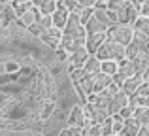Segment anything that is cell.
<instances>
[{
	"label": "cell",
	"instance_id": "obj_1",
	"mask_svg": "<svg viewBox=\"0 0 149 136\" xmlns=\"http://www.w3.org/2000/svg\"><path fill=\"white\" fill-rule=\"evenodd\" d=\"M68 59L17 21L0 27V136H58L68 127L81 106Z\"/></svg>",
	"mask_w": 149,
	"mask_h": 136
},
{
	"label": "cell",
	"instance_id": "obj_2",
	"mask_svg": "<svg viewBox=\"0 0 149 136\" xmlns=\"http://www.w3.org/2000/svg\"><path fill=\"white\" fill-rule=\"evenodd\" d=\"M95 57L100 61V63H104V61H123L125 59V47L119 44H115L113 40H108L106 38L104 42L100 44V47L96 49Z\"/></svg>",
	"mask_w": 149,
	"mask_h": 136
},
{
	"label": "cell",
	"instance_id": "obj_3",
	"mask_svg": "<svg viewBox=\"0 0 149 136\" xmlns=\"http://www.w3.org/2000/svg\"><path fill=\"white\" fill-rule=\"evenodd\" d=\"M64 36H70L74 42H76V47H79V45H85V38H87V30H85V27L79 23V19H77V15H68V21H66L64 25Z\"/></svg>",
	"mask_w": 149,
	"mask_h": 136
},
{
	"label": "cell",
	"instance_id": "obj_4",
	"mask_svg": "<svg viewBox=\"0 0 149 136\" xmlns=\"http://www.w3.org/2000/svg\"><path fill=\"white\" fill-rule=\"evenodd\" d=\"M132 38H134V30H132V27L127 25H115L108 30V40H113L115 44L123 45V47L130 44Z\"/></svg>",
	"mask_w": 149,
	"mask_h": 136
},
{
	"label": "cell",
	"instance_id": "obj_5",
	"mask_svg": "<svg viewBox=\"0 0 149 136\" xmlns=\"http://www.w3.org/2000/svg\"><path fill=\"white\" fill-rule=\"evenodd\" d=\"M117 91H121V89L117 87L115 83H111V85H108L104 91H100L98 95H91V98H89V102H87V104H93V106L102 108V110H108L109 100L113 98V95H115Z\"/></svg>",
	"mask_w": 149,
	"mask_h": 136
},
{
	"label": "cell",
	"instance_id": "obj_6",
	"mask_svg": "<svg viewBox=\"0 0 149 136\" xmlns=\"http://www.w3.org/2000/svg\"><path fill=\"white\" fill-rule=\"evenodd\" d=\"M140 15V10L136 6H132L130 2H127L119 11H117V25H127V27H132V23H136Z\"/></svg>",
	"mask_w": 149,
	"mask_h": 136
},
{
	"label": "cell",
	"instance_id": "obj_7",
	"mask_svg": "<svg viewBox=\"0 0 149 136\" xmlns=\"http://www.w3.org/2000/svg\"><path fill=\"white\" fill-rule=\"evenodd\" d=\"M93 17H95L100 25H104L106 29H111V27L117 25V13L115 11H109L108 8H95V10H93Z\"/></svg>",
	"mask_w": 149,
	"mask_h": 136
},
{
	"label": "cell",
	"instance_id": "obj_8",
	"mask_svg": "<svg viewBox=\"0 0 149 136\" xmlns=\"http://www.w3.org/2000/svg\"><path fill=\"white\" fill-rule=\"evenodd\" d=\"M38 38H40V40L44 42L47 47H51V49H55V51H57V49H58V44H61V38H62V32L58 29H55V27H51V29L42 30V32L38 34Z\"/></svg>",
	"mask_w": 149,
	"mask_h": 136
},
{
	"label": "cell",
	"instance_id": "obj_9",
	"mask_svg": "<svg viewBox=\"0 0 149 136\" xmlns=\"http://www.w3.org/2000/svg\"><path fill=\"white\" fill-rule=\"evenodd\" d=\"M87 59H89V53H87V49H85V45L76 47L72 53H70V59H68L70 70H81Z\"/></svg>",
	"mask_w": 149,
	"mask_h": 136
},
{
	"label": "cell",
	"instance_id": "obj_10",
	"mask_svg": "<svg viewBox=\"0 0 149 136\" xmlns=\"http://www.w3.org/2000/svg\"><path fill=\"white\" fill-rule=\"evenodd\" d=\"M125 106H128V96L125 95L123 91H117L115 95H113V98L109 100V106H108V115L109 117H113V115H117L121 110H123Z\"/></svg>",
	"mask_w": 149,
	"mask_h": 136
},
{
	"label": "cell",
	"instance_id": "obj_11",
	"mask_svg": "<svg viewBox=\"0 0 149 136\" xmlns=\"http://www.w3.org/2000/svg\"><path fill=\"white\" fill-rule=\"evenodd\" d=\"M83 112H85L87 117H91L93 121H95V125H100V123H104L106 119H109L108 110L96 108V106H93V104H87V108H83Z\"/></svg>",
	"mask_w": 149,
	"mask_h": 136
},
{
	"label": "cell",
	"instance_id": "obj_12",
	"mask_svg": "<svg viewBox=\"0 0 149 136\" xmlns=\"http://www.w3.org/2000/svg\"><path fill=\"white\" fill-rule=\"evenodd\" d=\"M106 40V32H96V34H87V38H85V49H87V53H93L95 55L96 49L100 47V44Z\"/></svg>",
	"mask_w": 149,
	"mask_h": 136
},
{
	"label": "cell",
	"instance_id": "obj_13",
	"mask_svg": "<svg viewBox=\"0 0 149 136\" xmlns=\"http://www.w3.org/2000/svg\"><path fill=\"white\" fill-rule=\"evenodd\" d=\"M142 83H143V77L136 74L134 77H130V80H127V81H125L123 85H121V87H123L121 91H123V93H125L127 96H130V95H136V91H138V87H140Z\"/></svg>",
	"mask_w": 149,
	"mask_h": 136
},
{
	"label": "cell",
	"instance_id": "obj_14",
	"mask_svg": "<svg viewBox=\"0 0 149 136\" xmlns=\"http://www.w3.org/2000/svg\"><path fill=\"white\" fill-rule=\"evenodd\" d=\"M83 121H85V112L81 106H76L68 115V127H77L81 129L83 127Z\"/></svg>",
	"mask_w": 149,
	"mask_h": 136
},
{
	"label": "cell",
	"instance_id": "obj_15",
	"mask_svg": "<svg viewBox=\"0 0 149 136\" xmlns=\"http://www.w3.org/2000/svg\"><path fill=\"white\" fill-rule=\"evenodd\" d=\"M66 21H68V11H66L62 6L57 8V10H55V13L51 15V23H53V27L61 30V29H64Z\"/></svg>",
	"mask_w": 149,
	"mask_h": 136
},
{
	"label": "cell",
	"instance_id": "obj_16",
	"mask_svg": "<svg viewBox=\"0 0 149 136\" xmlns=\"http://www.w3.org/2000/svg\"><path fill=\"white\" fill-rule=\"evenodd\" d=\"M93 77H95V93H100V91H104L108 85H111L113 83V77L111 76H108V74H93Z\"/></svg>",
	"mask_w": 149,
	"mask_h": 136
},
{
	"label": "cell",
	"instance_id": "obj_17",
	"mask_svg": "<svg viewBox=\"0 0 149 136\" xmlns=\"http://www.w3.org/2000/svg\"><path fill=\"white\" fill-rule=\"evenodd\" d=\"M132 119H134L140 127H149V108L136 106L134 114H132Z\"/></svg>",
	"mask_w": 149,
	"mask_h": 136
},
{
	"label": "cell",
	"instance_id": "obj_18",
	"mask_svg": "<svg viewBox=\"0 0 149 136\" xmlns=\"http://www.w3.org/2000/svg\"><path fill=\"white\" fill-rule=\"evenodd\" d=\"M134 30L136 34H140L142 38H146V40L149 42V19L146 17H138L136 19V23H134Z\"/></svg>",
	"mask_w": 149,
	"mask_h": 136
},
{
	"label": "cell",
	"instance_id": "obj_19",
	"mask_svg": "<svg viewBox=\"0 0 149 136\" xmlns=\"http://www.w3.org/2000/svg\"><path fill=\"white\" fill-rule=\"evenodd\" d=\"M85 72V76H93V74H98L100 72V61L96 59L95 55L93 57H89L87 61H85V64H83V68H81Z\"/></svg>",
	"mask_w": 149,
	"mask_h": 136
},
{
	"label": "cell",
	"instance_id": "obj_20",
	"mask_svg": "<svg viewBox=\"0 0 149 136\" xmlns=\"http://www.w3.org/2000/svg\"><path fill=\"white\" fill-rule=\"evenodd\" d=\"M36 19H38V15H36V10H32V8H30V10H26L25 13H21L19 15V25L21 27H25V29H29L30 25H34V23H36Z\"/></svg>",
	"mask_w": 149,
	"mask_h": 136
},
{
	"label": "cell",
	"instance_id": "obj_21",
	"mask_svg": "<svg viewBox=\"0 0 149 136\" xmlns=\"http://www.w3.org/2000/svg\"><path fill=\"white\" fill-rule=\"evenodd\" d=\"M79 89L83 91V95L85 96H91V95H95V77L93 76H85L83 80L79 81Z\"/></svg>",
	"mask_w": 149,
	"mask_h": 136
},
{
	"label": "cell",
	"instance_id": "obj_22",
	"mask_svg": "<svg viewBox=\"0 0 149 136\" xmlns=\"http://www.w3.org/2000/svg\"><path fill=\"white\" fill-rule=\"evenodd\" d=\"M138 130H140V125L130 117V119H125V125H123L121 134H125V136H136V134H138Z\"/></svg>",
	"mask_w": 149,
	"mask_h": 136
},
{
	"label": "cell",
	"instance_id": "obj_23",
	"mask_svg": "<svg viewBox=\"0 0 149 136\" xmlns=\"http://www.w3.org/2000/svg\"><path fill=\"white\" fill-rule=\"evenodd\" d=\"M85 30H89L87 34H96V32H106L108 29H106L104 25H100V23L96 21L95 17H91V19L87 21V29H85Z\"/></svg>",
	"mask_w": 149,
	"mask_h": 136
},
{
	"label": "cell",
	"instance_id": "obj_24",
	"mask_svg": "<svg viewBox=\"0 0 149 136\" xmlns=\"http://www.w3.org/2000/svg\"><path fill=\"white\" fill-rule=\"evenodd\" d=\"M55 10H57V0H44L40 6V11L44 15H53Z\"/></svg>",
	"mask_w": 149,
	"mask_h": 136
},
{
	"label": "cell",
	"instance_id": "obj_25",
	"mask_svg": "<svg viewBox=\"0 0 149 136\" xmlns=\"http://www.w3.org/2000/svg\"><path fill=\"white\" fill-rule=\"evenodd\" d=\"M100 72L108 74V76H113V74L117 72V63H113V61H104V63H100Z\"/></svg>",
	"mask_w": 149,
	"mask_h": 136
},
{
	"label": "cell",
	"instance_id": "obj_26",
	"mask_svg": "<svg viewBox=\"0 0 149 136\" xmlns=\"http://www.w3.org/2000/svg\"><path fill=\"white\" fill-rule=\"evenodd\" d=\"M93 10H95V8H81V10H79V13H77V19H79L81 25H87V21L93 17Z\"/></svg>",
	"mask_w": 149,
	"mask_h": 136
},
{
	"label": "cell",
	"instance_id": "obj_27",
	"mask_svg": "<svg viewBox=\"0 0 149 136\" xmlns=\"http://www.w3.org/2000/svg\"><path fill=\"white\" fill-rule=\"evenodd\" d=\"M123 125H125V119H121L119 115H113L111 117V134H119L123 130Z\"/></svg>",
	"mask_w": 149,
	"mask_h": 136
},
{
	"label": "cell",
	"instance_id": "obj_28",
	"mask_svg": "<svg viewBox=\"0 0 149 136\" xmlns=\"http://www.w3.org/2000/svg\"><path fill=\"white\" fill-rule=\"evenodd\" d=\"M62 4H64V6H62V8H64V10L68 11V13H70V11H72L74 15H77V13H79V10H81V8L77 6V2H76V0H64V2H62Z\"/></svg>",
	"mask_w": 149,
	"mask_h": 136
},
{
	"label": "cell",
	"instance_id": "obj_29",
	"mask_svg": "<svg viewBox=\"0 0 149 136\" xmlns=\"http://www.w3.org/2000/svg\"><path fill=\"white\" fill-rule=\"evenodd\" d=\"M106 4H108V10L109 11H115V13H117V11L127 4V0H106Z\"/></svg>",
	"mask_w": 149,
	"mask_h": 136
},
{
	"label": "cell",
	"instance_id": "obj_30",
	"mask_svg": "<svg viewBox=\"0 0 149 136\" xmlns=\"http://www.w3.org/2000/svg\"><path fill=\"white\" fill-rule=\"evenodd\" d=\"M36 23L42 27V30H45V29H51V27H53V23H51V15H38Z\"/></svg>",
	"mask_w": 149,
	"mask_h": 136
},
{
	"label": "cell",
	"instance_id": "obj_31",
	"mask_svg": "<svg viewBox=\"0 0 149 136\" xmlns=\"http://www.w3.org/2000/svg\"><path fill=\"white\" fill-rule=\"evenodd\" d=\"M136 96H138V98H147L149 96V81H143V83L140 85L138 91H136Z\"/></svg>",
	"mask_w": 149,
	"mask_h": 136
},
{
	"label": "cell",
	"instance_id": "obj_32",
	"mask_svg": "<svg viewBox=\"0 0 149 136\" xmlns=\"http://www.w3.org/2000/svg\"><path fill=\"white\" fill-rule=\"evenodd\" d=\"M132 114H134V108H132V106H125L117 115H119L121 119H130V117H132Z\"/></svg>",
	"mask_w": 149,
	"mask_h": 136
},
{
	"label": "cell",
	"instance_id": "obj_33",
	"mask_svg": "<svg viewBox=\"0 0 149 136\" xmlns=\"http://www.w3.org/2000/svg\"><path fill=\"white\" fill-rule=\"evenodd\" d=\"M79 8H95L98 0H76Z\"/></svg>",
	"mask_w": 149,
	"mask_h": 136
},
{
	"label": "cell",
	"instance_id": "obj_34",
	"mask_svg": "<svg viewBox=\"0 0 149 136\" xmlns=\"http://www.w3.org/2000/svg\"><path fill=\"white\" fill-rule=\"evenodd\" d=\"M140 11H142V15H143L146 19H149V0H143V2H142Z\"/></svg>",
	"mask_w": 149,
	"mask_h": 136
},
{
	"label": "cell",
	"instance_id": "obj_35",
	"mask_svg": "<svg viewBox=\"0 0 149 136\" xmlns=\"http://www.w3.org/2000/svg\"><path fill=\"white\" fill-rule=\"evenodd\" d=\"M26 30H29V32L32 34V36H38V34L42 32V27L38 25V23H34V25H30V27H29V29H26Z\"/></svg>",
	"mask_w": 149,
	"mask_h": 136
},
{
	"label": "cell",
	"instance_id": "obj_36",
	"mask_svg": "<svg viewBox=\"0 0 149 136\" xmlns=\"http://www.w3.org/2000/svg\"><path fill=\"white\" fill-rule=\"evenodd\" d=\"M68 133H70V136H81V134H83V130L77 129V127H68Z\"/></svg>",
	"mask_w": 149,
	"mask_h": 136
},
{
	"label": "cell",
	"instance_id": "obj_37",
	"mask_svg": "<svg viewBox=\"0 0 149 136\" xmlns=\"http://www.w3.org/2000/svg\"><path fill=\"white\" fill-rule=\"evenodd\" d=\"M136 136H149V129H147V127H140V130H138Z\"/></svg>",
	"mask_w": 149,
	"mask_h": 136
},
{
	"label": "cell",
	"instance_id": "obj_38",
	"mask_svg": "<svg viewBox=\"0 0 149 136\" xmlns=\"http://www.w3.org/2000/svg\"><path fill=\"white\" fill-rule=\"evenodd\" d=\"M58 136H70V133H68V127H66L64 130H61V133H58Z\"/></svg>",
	"mask_w": 149,
	"mask_h": 136
},
{
	"label": "cell",
	"instance_id": "obj_39",
	"mask_svg": "<svg viewBox=\"0 0 149 136\" xmlns=\"http://www.w3.org/2000/svg\"><path fill=\"white\" fill-rule=\"evenodd\" d=\"M19 2H30V0H19Z\"/></svg>",
	"mask_w": 149,
	"mask_h": 136
},
{
	"label": "cell",
	"instance_id": "obj_40",
	"mask_svg": "<svg viewBox=\"0 0 149 136\" xmlns=\"http://www.w3.org/2000/svg\"><path fill=\"white\" fill-rule=\"evenodd\" d=\"M57 2H64V0H57Z\"/></svg>",
	"mask_w": 149,
	"mask_h": 136
},
{
	"label": "cell",
	"instance_id": "obj_41",
	"mask_svg": "<svg viewBox=\"0 0 149 136\" xmlns=\"http://www.w3.org/2000/svg\"><path fill=\"white\" fill-rule=\"evenodd\" d=\"M102 2H106V0H102Z\"/></svg>",
	"mask_w": 149,
	"mask_h": 136
},
{
	"label": "cell",
	"instance_id": "obj_42",
	"mask_svg": "<svg viewBox=\"0 0 149 136\" xmlns=\"http://www.w3.org/2000/svg\"><path fill=\"white\" fill-rule=\"evenodd\" d=\"M147 129H149V127H147Z\"/></svg>",
	"mask_w": 149,
	"mask_h": 136
}]
</instances>
